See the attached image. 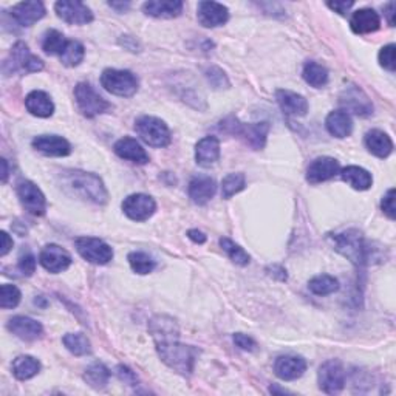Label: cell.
Here are the masks:
<instances>
[{"mask_svg":"<svg viewBox=\"0 0 396 396\" xmlns=\"http://www.w3.org/2000/svg\"><path fill=\"white\" fill-rule=\"evenodd\" d=\"M21 297L22 294L19 291V288L10 283H5L2 285V288H0V307L4 310L16 308L21 302Z\"/></svg>","mask_w":396,"mask_h":396,"instance_id":"b9f144b4","label":"cell"},{"mask_svg":"<svg viewBox=\"0 0 396 396\" xmlns=\"http://www.w3.org/2000/svg\"><path fill=\"white\" fill-rule=\"evenodd\" d=\"M130 268L137 274H149L155 269V260L141 251H133L127 257Z\"/></svg>","mask_w":396,"mask_h":396,"instance_id":"f35d334b","label":"cell"},{"mask_svg":"<svg viewBox=\"0 0 396 396\" xmlns=\"http://www.w3.org/2000/svg\"><path fill=\"white\" fill-rule=\"evenodd\" d=\"M110 375H112L110 370L104 364L95 363L85 370L84 380L90 387H93V389H96V390H101L107 384H109Z\"/></svg>","mask_w":396,"mask_h":396,"instance_id":"d6a6232c","label":"cell"},{"mask_svg":"<svg viewBox=\"0 0 396 396\" xmlns=\"http://www.w3.org/2000/svg\"><path fill=\"white\" fill-rule=\"evenodd\" d=\"M101 85L109 93L121 98H130L138 92V79L129 70H104L101 75Z\"/></svg>","mask_w":396,"mask_h":396,"instance_id":"8992f818","label":"cell"},{"mask_svg":"<svg viewBox=\"0 0 396 396\" xmlns=\"http://www.w3.org/2000/svg\"><path fill=\"white\" fill-rule=\"evenodd\" d=\"M220 246L229 256V259L232 260L234 264H237L240 266H246L249 264V254L246 253L245 249L240 248L237 243H234L231 239L228 237H222L220 239Z\"/></svg>","mask_w":396,"mask_h":396,"instance_id":"ab89813d","label":"cell"},{"mask_svg":"<svg viewBox=\"0 0 396 396\" xmlns=\"http://www.w3.org/2000/svg\"><path fill=\"white\" fill-rule=\"evenodd\" d=\"M149 330L154 336L161 361L179 375H191L198 352L197 348L178 340L179 330L177 322L169 316H155L149 323Z\"/></svg>","mask_w":396,"mask_h":396,"instance_id":"6da1fadb","label":"cell"},{"mask_svg":"<svg viewBox=\"0 0 396 396\" xmlns=\"http://www.w3.org/2000/svg\"><path fill=\"white\" fill-rule=\"evenodd\" d=\"M381 208L384 211V214L389 217L390 220H395L396 217V209H395V189H389V192H387L382 197V202H381Z\"/></svg>","mask_w":396,"mask_h":396,"instance_id":"bcb514c9","label":"cell"},{"mask_svg":"<svg viewBox=\"0 0 396 396\" xmlns=\"http://www.w3.org/2000/svg\"><path fill=\"white\" fill-rule=\"evenodd\" d=\"M55 10L58 17L70 25H85L93 22L92 10L79 0H61V2H56Z\"/></svg>","mask_w":396,"mask_h":396,"instance_id":"7c38bea8","label":"cell"},{"mask_svg":"<svg viewBox=\"0 0 396 396\" xmlns=\"http://www.w3.org/2000/svg\"><path fill=\"white\" fill-rule=\"evenodd\" d=\"M123 211L133 222H146L157 211L154 198L146 194H132L123 202Z\"/></svg>","mask_w":396,"mask_h":396,"instance_id":"8fae6325","label":"cell"},{"mask_svg":"<svg viewBox=\"0 0 396 396\" xmlns=\"http://www.w3.org/2000/svg\"><path fill=\"white\" fill-rule=\"evenodd\" d=\"M84 56H85L84 45L78 41H68L67 47L64 51H62L59 59L66 67H76L83 62Z\"/></svg>","mask_w":396,"mask_h":396,"instance_id":"74e56055","label":"cell"},{"mask_svg":"<svg viewBox=\"0 0 396 396\" xmlns=\"http://www.w3.org/2000/svg\"><path fill=\"white\" fill-rule=\"evenodd\" d=\"M43 68V62L30 53L28 45L24 42H17L11 48L10 58L5 61L4 71L14 73V71H24V73H38Z\"/></svg>","mask_w":396,"mask_h":396,"instance_id":"52a82bcc","label":"cell"},{"mask_svg":"<svg viewBox=\"0 0 396 396\" xmlns=\"http://www.w3.org/2000/svg\"><path fill=\"white\" fill-rule=\"evenodd\" d=\"M305 370H307V363L301 356H281L274 363V372L282 381H294Z\"/></svg>","mask_w":396,"mask_h":396,"instance_id":"d6986e66","label":"cell"},{"mask_svg":"<svg viewBox=\"0 0 396 396\" xmlns=\"http://www.w3.org/2000/svg\"><path fill=\"white\" fill-rule=\"evenodd\" d=\"M79 256L93 265H107L113 259L110 245L96 237H79L75 241Z\"/></svg>","mask_w":396,"mask_h":396,"instance_id":"9c48e42d","label":"cell"},{"mask_svg":"<svg viewBox=\"0 0 396 396\" xmlns=\"http://www.w3.org/2000/svg\"><path fill=\"white\" fill-rule=\"evenodd\" d=\"M385 16H387V21H389V25L393 26L395 25V4L393 2L387 4V6H385Z\"/></svg>","mask_w":396,"mask_h":396,"instance_id":"f5cc1de1","label":"cell"},{"mask_svg":"<svg viewBox=\"0 0 396 396\" xmlns=\"http://www.w3.org/2000/svg\"><path fill=\"white\" fill-rule=\"evenodd\" d=\"M17 197H19L25 211L33 215H43L47 211V198L41 189L28 179H24L17 184Z\"/></svg>","mask_w":396,"mask_h":396,"instance_id":"4fadbf2b","label":"cell"},{"mask_svg":"<svg viewBox=\"0 0 396 396\" xmlns=\"http://www.w3.org/2000/svg\"><path fill=\"white\" fill-rule=\"evenodd\" d=\"M39 262L48 273L59 274L68 269V266L71 265V256L64 248L51 243V245H47L41 251Z\"/></svg>","mask_w":396,"mask_h":396,"instance_id":"5bb4252c","label":"cell"},{"mask_svg":"<svg viewBox=\"0 0 396 396\" xmlns=\"http://www.w3.org/2000/svg\"><path fill=\"white\" fill-rule=\"evenodd\" d=\"M339 161L331 157H319L307 169V179L311 184L323 183L339 174Z\"/></svg>","mask_w":396,"mask_h":396,"instance_id":"e0dca14e","label":"cell"},{"mask_svg":"<svg viewBox=\"0 0 396 396\" xmlns=\"http://www.w3.org/2000/svg\"><path fill=\"white\" fill-rule=\"evenodd\" d=\"M206 79H208V83L217 90L229 87V79L226 73L219 67H209L206 70Z\"/></svg>","mask_w":396,"mask_h":396,"instance_id":"7bdbcfd3","label":"cell"},{"mask_svg":"<svg viewBox=\"0 0 396 396\" xmlns=\"http://www.w3.org/2000/svg\"><path fill=\"white\" fill-rule=\"evenodd\" d=\"M109 5H110L112 8H115V10H118L120 13L125 11V10H127V8L130 6V4H129V2H125V4H116V2H110Z\"/></svg>","mask_w":396,"mask_h":396,"instance_id":"11a10c76","label":"cell"},{"mask_svg":"<svg viewBox=\"0 0 396 396\" xmlns=\"http://www.w3.org/2000/svg\"><path fill=\"white\" fill-rule=\"evenodd\" d=\"M395 51H396L395 43H389V45H385V47H382L381 51H380V55H377V59H380L381 67L392 71V73H393L395 68H396Z\"/></svg>","mask_w":396,"mask_h":396,"instance_id":"ee69618b","label":"cell"},{"mask_svg":"<svg viewBox=\"0 0 396 396\" xmlns=\"http://www.w3.org/2000/svg\"><path fill=\"white\" fill-rule=\"evenodd\" d=\"M6 328L10 330L13 335L21 338L24 340H36L42 336L43 328L41 322L34 321L28 316H14L6 323Z\"/></svg>","mask_w":396,"mask_h":396,"instance_id":"44dd1931","label":"cell"},{"mask_svg":"<svg viewBox=\"0 0 396 396\" xmlns=\"http://www.w3.org/2000/svg\"><path fill=\"white\" fill-rule=\"evenodd\" d=\"M310 291L316 296H328L339 290V281L328 274H321L313 277L308 283Z\"/></svg>","mask_w":396,"mask_h":396,"instance_id":"8d00e7d4","label":"cell"},{"mask_svg":"<svg viewBox=\"0 0 396 396\" xmlns=\"http://www.w3.org/2000/svg\"><path fill=\"white\" fill-rule=\"evenodd\" d=\"M302 76L305 83L314 88H321L328 83V70L318 64V62H307V64L303 66Z\"/></svg>","mask_w":396,"mask_h":396,"instance_id":"836d02e7","label":"cell"},{"mask_svg":"<svg viewBox=\"0 0 396 396\" xmlns=\"http://www.w3.org/2000/svg\"><path fill=\"white\" fill-rule=\"evenodd\" d=\"M31 144L36 150L47 157H67L71 154L70 142L58 135H41Z\"/></svg>","mask_w":396,"mask_h":396,"instance_id":"2e32d148","label":"cell"},{"mask_svg":"<svg viewBox=\"0 0 396 396\" xmlns=\"http://www.w3.org/2000/svg\"><path fill=\"white\" fill-rule=\"evenodd\" d=\"M234 344L239 348L245 350V352H254L257 348V342L248 335H243V333H236V335H234Z\"/></svg>","mask_w":396,"mask_h":396,"instance_id":"7dc6e473","label":"cell"},{"mask_svg":"<svg viewBox=\"0 0 396 396\" xmlns=\"http://www.w3.org/2000/svg\"><path fill=\"white\" fill-rule=\"evenodd\" d=\"M135 130L138 137L152 147H166L172 140L166 123L157 116H140L135 121Z\"/></svg>","mask_w":396,"mask_h":396,"instance_id":"277c9868","label":"cell"},{"mask_svg":"<svg viewBox=\"0 0 396 396\" xmlns=\"http://www.w3.org/2000/svg\"><path fill=\"white\" fill-rule=\"evenodd\" d=\"M246 186V178L243 174H229L222 182V197L231 198L236 194L241 192Z\"/></svg>","mask_w":396,"mask_h":396,"instance_id":"60d3db41","label":"cell"},{"mask_svg":"<svg viewBox=\"0 0 396 396\" xmlns=\"http://www.w3.org/2000/svg\"><path fill=\"white\" fill-rule=\"evenodd\" d=\"M220 158V141L215 137H204L195 146V161L202 167L215 165Z\"/></svg>","mask_w":396,"mask_h":396,"instance_id":"4316f807","label":"cell"},{"mask_svg":"<svg viewBox=\"0 0 396 396\" xmlns=\"http://www.w3.org/2000/svg\"><path fill=\"white\" fill-rule=\"evenodd\" d=\"M187 237L191 239L192 241H195V243H200V245H202V243L206 241V236H204V234L200 232V231H197V229H191V231H189V232H187Z\"/></svg>","mask_w":396,"mask_h":396,"instance_id":"816d5d0a","label":"cell"},{"mask_svg":"<svg viewBox=\"0 0 396 396\" xmlns=\"http://www.w3.org/2000/svg\"><path fill=\"white\" fill-rule=\"evenodd\" d=\"M0 165H2V183H6V179H8V163H6V160L5 158L0 160Z\"/></svg>","mask_w":396,"mask_h":396,"instance_id":"db71d44e","label":"cell"},{"mask_svg":"<svg viewBox=\"0 0 396 396\" xmlns=\"http://www.w3.org/2000/svg\"><path fill=\"white\" fill-rule=\"evenodd\" d=\"M327 5H328V8H331L333 11L339 13L340 16H345L350 11V8H352L355 4L353 2H328Z\"/></svg>","mask_w":396,"mask_h":396,"instance_id":"681fc988","label":"cell"},{"mask_svg":"<svg viewBox=\"0 0 396 396\" xmlns=\"http://www.w3.org/2000/svg\"><path fill=\"white\" fill-rule=\"evenodd\" d=\"M198 22L206 28H215V26L224 25L229 19L228 8L217 2H200L197 10Z\"/></svg>","mask_w":396,"mask_h":396,"instance_id":"9a60e30c","label":"cell"},{"mask_svg":"<svg viewBox=\"0 0 396 396\" xmlns=\"http://www.w3.org/2000/svg\"><path fill=\"white\" fill-rule=\"evenodd\" d=\"M115 154L123 160L132 161L135 165H147L149 163V155L146 149L141 144L130 137H124L120 141L115 142L113 146Z\"/></svg>","mask_w":396,"mask_h":396,"instance_id":"ac0fdd59","label":"cell"},{"mask_svg":"<svg viewBox=\"0 0 396 396\" xmlns=\"http://www.w3.org/2000/svg\"><path fill=\"white\" fill-rule=\"evenodd\" d=\"M142 11L157 19H174L183 11V2L179 0H150L142 5Z\"/></svg>","mask_w":396,"mask_h":396,"instance_id":"603a6c76","label":"cell"},{"mask_svg":"<svg viewBox=\"0 0 396 396\" xmlns=\"http://www.w3.org/2000/svg\"><path fill=\"white\" fill-rule=\"evenodd\" d=\"M217 192V184L208 175H198L194 177L189 183V197L198 206H203L208 203L211 198Z\"/></svg>","mask_w":396,"mask_h":396,"instance_id":"7402d4cb","label":"cell"},{"mask_svg":"<svg viewBox=\"0 0 396 396\" xmlns=\"http://www.w3.org/2000/svg\"><path fill=\"white\" fill-rule=\"evenodd\" d=\"M276 99L282 112L286 115L303 116L308 112V101L299 93L290 92V90H277Z\"/></svg>","mask_w":396,"mask_h":396,"instance_id":"cb8c5ba5","label":"cell"},{"mask_svg":"<svg viewBox=\"0 0 396 396\" xmlns=\"http://www.w3.org/2000/svg\"><path fill=\"white\" fill-rule=\"evenodd\" d=\"M66 348L71 355L75 356H85L92 352V345H90V340L87 336H84L83 333H68L64 338H62Z\"/></svg>","mask_w":396,"mask_h":396,"instance_id":"d590c367","label":"cell"},{"mask_svg":"<svg viewBox=\"0 0 396 396\" xmlns=\"http://www.w3.org/2000/svg\"><path fill=\"white\" fill-rule=\"evenodd\" d=\"M39 370H41V363L36 358L28 355L16 358L13 363V375L19 381L31 380V377H34L39 373Z\"/></svg>","mask_w":396,"mask_h":396,"instance_id":"1f68e13d","label":"cell"},{"mask_svg":"<svg viewBox=\"0 0 396 396\" xmlns=\"http://www.w3.org/2000/svg\"><path fill=\"white\" fill-rule=\"evenodd\" d=\"M340 104L345 107V109L352 110L353 113L359 116H368L373 113V105L370 103V99L367 98V95L356 87H352L345 90L344 96L340 98Z\"/></svg>","mask_w":396,"mask_h":396,"instance_id":"484cf974","label":"cell"},{"mask_svg":"<svg viewBox=\"0 0 396 396\" xmlns=\"http://www.w3.org/2000/svg\"><path fill=\"white\" fill-rule=\"evenodd\" d=\"M25 107L31 115L38 118H50L55 113V104H53L48 93L42 90H34L28 96L25 98Z\"/></svg>","mask_w":396,"mask_h":396,"instance_id":"83f0119b","label":"cell"},{"mask_svg":"<svg viewBox=\"0 0 396 396\" xmlns=\"http://www.w3.org/2000/svg\"><path fill=\"white\" fill-rule=\"evenodd\" d=\"M45 16V6L38 0H30V2H21L13 6L11 17L22 25V26H31L38 21H41Z\"/></svg>","mask_w":396,"mask_h":396,"instance_id":"ffe728a7","label":"cell"},{"mask_svg":"<svg viewBox=\"0 0 396 396\" xmlns=\"http://www.w3.org/2000/svg\"><path fill=\"white\" fill-rule=\"evenodd\" d=\"M17 268L24 276H33L36 271V257L31 253H25L19 257V264H17Z\"/></svg>","mask_w":396,"mask_h":396,"instance_id":"f6af8a7d","label":"cell"},{"mask_svg":"<svg viewBox=\"0 0 396 396\" xmlns=\"http://www.w3.org/2000/svg\"><path fill=\"white\" fill-rule=\"evenodd\" d=\"M62 186L73 195L95 204H105L109 202V192L103 179L95 174L84 172V170H64Z\"/></svg>","mask_w":396,"mask_h":396,"instance_id":"7a4b0ae2","label":"cell"},{"mask_svg":"<svg viewBox=\"0 0 396 396\" xmlns=\"http://www.w3.org/2000/svg\"><path fill=\"white\" fill-rule=\"evenodd\" d=\"M333 246L350 262L356 266H361L367 260V248L363 239V234L358 229H348L340 234L330 236Z\"/></svg>","mask_w":396,"mask_h":396,"instance_id":"3957f363","label":"cell"},{"mask_svg":"<svg viewBox=\"0 0 396 396\" xmlns=\"http://www.w3.org/2000/svg\"><path fill=\"white\" fill-rule=\"evenodd\" d=\"M220 130L228 132L232 135H240L245 138V141L249 144L251 147L256 150L264 149L266 137L269 132V124L268 123H256V124H243L237 118H228L222 121Z\"/></svg>","mask_w":396,"mask_h":396,"instance_id":"5b68a950","label":"cell"},{"mask_svg":"<svg viewBox=\"0 0 396 396\" xmlns=\"http://www.w3.org/2000/svg\"><path fill=\"white\" fill-rule=\"evenodd\" d=\"M0 239H2V249H0V256L5 257L13 248V239L8 236V232H5V231L0 232Z\"/></svg>","mask_w":396,"mask_h":396,"instance_id":"f907efd6","label":"cell"},{"mask_svg":"<svg viewBox=\"0 0 396 396\" xmlns=\"http://www.w3.org/2000/svg\"><path fill=\"white\" fill-rule=\"evenodd\" d=\"M325 127L333 137L347 138L353 130V123L345 110H335L327 116Z\"/></svg>","mask_w":396,"mask_h":396,"instance_id":"f546056e","label":"cell"},{"mask_svg":"<svg viewBox=\"0 0 396 396\" xmlns=\"http://www.w3.org/2000/svg\"><path fill=\"white\" fill-rule=\"evenodd\" d=\"M75 98L79 110L83 112V115L87 116V118H95V116L103 115L112 109V104L107 103L103 96H99L96 90L87 83H79L76 85Z\"/></svg>","mask_w":396,"mask_h":396,"instance_id":"ba28073f","label":"cell"},{"mask_svg":"<svg viewBox=\"0 0 396 396\" xmlns=\"http://www.w3.org/2000/svg\"><path fill=\"white\" fill-rule=\"evenodd\" d=\"M340 177L347 184L356 189V191H367V189H370L373 184L372 174L359 166H348L342 169Z\"/></svg>","mask_w":396,"mask_h":396,"instance_id":"4dcf8cb0","label":"cell"},{"mask_svg":"<svg viewBox=\"0 0 396 396\" xmlns=\"http://www.w3.org/2000/svg\"><path fill=\"white\" fill-rule=\"evenodd\" d=\"M116 375H118V377L121 381L124 382H127L130 385H133L135 382H137V375H135L130 368L127 367H124V365H118L116 367Z\"/></svg>","mask_w":396,"mask_h":396,"instance_id":"c3c4849f","label":"cell"},{"mask_svg":"<svg viewBox=\"0 0 396 396\" xmlns=\"http://www.w3.org/2000/svg\"><path fill=\"white\" fill-rule=\"evenodd\" d=\"M350 26L356 34L375 33L381 26V17L372 8H363L353 13L350 19Z\"/></svg>","mask_w":396,"mask_h":396,"instance_id":"d4e9b609","label":"cell"},{"mask_svg":"<svg viewBox=\"0 0 396 396\" xmlns=\"http://www.w3.org/2000/svg\"><path fill=\"white\" fill-rule=\"evenodd\" d=\"M68 41L66 36L59 33L58 30H48L43 34L42 39V50L50 56H61L62 51L66 50Z\"/></svg>","mask_w":396,"mask_h":396,"instance_id":"e575fe53","label":"cell"},{"mask_svg":"<svg viewBox=\"0 0 396 396\" xmlns=\"http://www.w3.org/2000/svg\"><path fill=\"white\" fill-rule=\"evenodd\" d=\"M319 389L327 395H336L345 387V370L336 359L323 363L318 372Z\"/></svg>","mask_w":396,"mask_h":396,"instance_id":"30bf717a","label":"cell"},{"mask_svg":"<svg viewBox=\"0 0 396 396\" xmlns=\"http://www.w3.org/2000/svg\"><path fill=\"white\" fill-rule=\"evenodd\" d=\"M364 142L368 152L377 158H387L393 152V141L390 140L389 135L382 130L373 129L367 132Z\"/></svg>","mask_w":396,"mask_h":396,"instance_id":"f1b7e54d","label":"cell"}]
</instances>
